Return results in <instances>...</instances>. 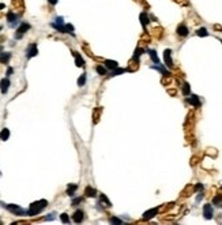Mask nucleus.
<instances>
[{
  "label": "nucleus",
  "mask_w": 222,
  "mask_h": 225,
  "mask_svg": "<svg viewBox=\"0 0 222 225\" xmlns=\"http://www.w3.org/2000/svg\"><path fill=\"white\" fill-rule=\"evenodd\" d=\"M48 205V200L45 199H41V200H37V202H33L30 205V207L27 209V213H26V216H37L38 213H41L46 207Z\"/></svg>",
  "instance_id": "f257e3e1"
},
{
  "label": "nucleus",
  "mask_w": 222,
  "mask_h": 225,
  "mask_svg": "<svg viewBox=\"0 0 222 225\" xmlns=\"http://www.w3.org/2000/svg\"><path fill=\"white\" fill-rule=\"evenodd\" d=\"M0 203H1V206L6 207L8 212H11L13 214H15V216H25L26 213H27V210L22 209V207L18 206V205H6V203H3V202H0Z\"/></svg>",
  "instance_id": "f03ea898"
},
{
  "label": "nucleus",
  "mask_w": 222,
  "mask_h": 225,
  "mask_svg": "<svg viewBox=\"0 0 222 225\" xmlns=\"http://www.w3.org/2000/svg\"><path fill=\"white\" fill-rule=\"evenodd\" d=\"M30 29V25L29 23H26V22H23V23H21V25L18 26V29H17V33H15V38L17 40H19V38H22V36L25 34L26 31Z\"/></svg>",
  "instance_id": "7ed1b4c3"
},
{
  "label": "nucleus",
  "mask_w": 222,
  "mask_h": 225,
  "mask_svg": "<svg viewBox=\"0 0 222 225\" xmlns=\"http://www.w3.org/2000/svg\"><path fill=\"white\" fill-rule=\"evenodd\" d=\"M7 22H8V25L11 26V27H15L19 22L18 15L15 13H13V11H8V14H7Z\"/></svg>",
  "instance_id": "20e7f679"
},
{
  "label": "nucleus",
  "mask_w": 222,
  "mask_h": 225,
  "mask_svg": "<svg viewBox=\"0 0 222 225\" xmlns=\"http://www.w3.org/2000/svg\"><path fill=\"white\" fill-rule=\"evenodd\" d=\"M37 53H38V48L36 44H30L27 46V49H26V57H27V59L37 56Z\"/></svg>",
  "instance_id": "39448f33"
},
{
  "label": "nucleus",
  "mask_w": 222,
  "mask_h": 225,
  "mask_svg": "<svg viewBox=\"0 0 222 225\" xmlns=\"http://www.w3.org/2000/svg\"><path fill=\"white\" fill-rule=\"evenodd\" d=\"M164 60H165V64L166 67H173V60H172V50L170 49H165L164 52Z\"/></svg>",
  "instance_id": "423d86ee"
},
{
  "label": "nucleus",
  "mask_w": 222,
  "mask_h": 225,
  "mask_svg": "<svg viewBox=\"0 0 222 225\" xmlns=\"http://www.w3.org/2000/svg\"><path fill=\"white\" fill-rule=\"evenodd\" d=\"M213 214H214V210H213V206L211 205H204L203 206V216H204V218H213Z\"/></svg>",
  "instance_id": "0eeeda50"
},
{
  "label": "nucleus",
  "mask_w": 222,
  "mask_h": 225,
  "mask_svg": "<svg viewBox=\"0 0 222 225\" xmlns=\"http://www.w3.org/2000/svg\"><path fill=\"white\" fill-rule=\"evenodd\" d=\"M8 89H10V79L8 78H3L0 81V92L3 94H6L8 92Z\"/></svg>",
  "instance_id": "6e6552de"
},
{
  "label": "nucleus",
  "mask_w": 222,
  "mask_h": 225,
  "mask_svg": "<svg viewBox=\"0 0 222 225\" xmlns=\"http://www.w3.org/2000/svg\"><path fill=\"white\" fill-rule=\"evenodd\" d=\"M83 217H85V213H83V210H76V212L72 214V221H74V222H76V224H79V222H82V221H83Z\"/></svg>",
  "instance_id": "1a4fd4ad"
},
{
  "label": "nucleus",
  "mask_w": 222,
  "mask_h": 225,
  "mask_svg": "<svg viewBox=\"0 0 222 225\" xmlns=\"http://www.w3.org/2000/svg\"><path fill=\"white\" fill-rule=\"evenodd\" d=\"M177 34H179L180 37H187L190 34V30H188V27L184 23H181V25L177 26Z\"/></svg>",
  "instance_id": "9d476101"
},
{
  "label": "nucleus",
  "mask_w": 222,
  "mask_h": 225,
  "mask_svg": "<svg viewBox=\"0 0 222 225\" xmlns=\"http://www.w3.org/2000/svg\"><path fill=\"white\" fill-rule=\"evenodd\" d=\"M187 101H188V104H191V105L195 106V108H199V106H200V100H199V97H197L196 94H192Z\"/></svg>",
  "instance_id": "9b49d317"
},
{
  "label": "nucleus",
  "mask_w": 222,
  "mask_h": 225,
  "mask_svg": "<svg viewBox=\"0 0 222 225\" xmlns=\"http://www.w3.org/2000/svg\"><path fill=\"white\" fill-rule=\"evenodd\" d=\"M160 212V209L158 207H155V209H151V210H147V212L143 214V220H150V218H153L157 213Z\"/></svg>",
  "instance_id": "f8f14e48"
},
{
  "label": "nucleus",
  "mask_w": 222,
  "mask_h": 225,
  "mask_svg": "<svg viewBox=\"0 0 222 225\" xmlns=\"http://www.w3.org/2000/svg\"><path fill=\"white\" fill-rule=\"evenodd\" d=\"M11 59V53L10 52H0V63L3 64H7Z\"/></svg>",
  "instance_id": "ddd939ff"
},
{
  "label": "nucleus",
  "mask_w": 222,
  "mask_h": 225,
  "mask_svg": "<svg viewBox=\"0 0 222 225\" xmlns=\"http://www.w3.org/2000/svg\"><path fill=\"white\" fill-rule=\"evenodd\" d=\"M72 55L75 56V64H76V67H83V64H85L83 57L80 56L78 52H72Z\"/></svg>",
  "instance_id": "4468645a"
},
{
  "label": "nucleus",
  "mask_w": 222,
  "mask_h": 225,
  "mask_svg": "<svg viewBox=\"0 0 222 225\" xmlns=\"http://www.w3.org/2000/svg\"><path fill=\"white\" fill-rule=\"evenodd\" d=\"M85 194H86V196H89V198H93V196L97 195V191H95V188H93L91 186H87V187L85 188Z\"/></svg>",
  "instance_id": "2eb2a0df"
},
{
  "label": "nucleus",
  "mask_w": 222,
  "mask_h": 225,
  "mask_svg": "<svg viewBox=\"0 0 222 225\" xmlns=\"http://www.w3.org/2000/svg\"><path fill=\"white\" fill-rule=\"evenodd\" d=\"M147 53L150 55L151 60H153L155 64H160V59H158V56H157V52H155L154 49H147Z\"/></svg>",
  "instance_id": "dca6fc26"
},
{
  "label": "nucleus",
  "mask_w": 222,
  "mask_h": 225,
  "mask_svg": "<svg viewBox=\"0 0 222 225\" xmlns=\"http://www.w3.org/2000/svg\"><path fill=\"white\" fill-rule=\"evenodd\" d=\"M78 190V186L76 184H68L67 187V195H70V196H74L75 195V191Z\"/></svg>",
  "instance_id": "f3484780"
},
{
  "label": "nucleus",
  "mask_w": 222,
  "mask_h": 225,
  "mask_svg": "<svg viewBox=\"0 0 222 225\" xmlns=\"http://www.w3.org/2000/svg\"><path fill=\"white\" fill-rule=\"evenodd\" d=\"M105 67L109 70H115L117 68V62H113V60H105Z\"/></svg>",
  "instance_id": "a211bd4d"
},
{
  "label": "nucleus",
  "mask_w": 222,
  "mask_h": 225,
  "mask_svg": "<svg viewBox=\"0 0 222 225\" xmlns=\"http://www.w3.org/2000/svg\"><path fill=\"white\" fill-rule=\"evenodd\" d=\"M8 138H10V130L8 128H3L1 132H0V139L1 141H7Z\"/></svg>",
  "instance_id": "6ab92c4d"
},
{
  "label": "nucleus",
  "mask_w": 222,
  "mask_h": 225,
  "mask_svg": "<svg viewBox=\"0 0 222 225\" xmlns=\"http://www.w3.org/2000/svg\"><path fill=\"white\" fill-rule=\"evenodd\" d=\"M196 34L199 37H207V36H209V31H207L206 27H199L196 30Z\"/></svg>",
  "instance_id": "aec40b11"
},
{
  "label": "nucleus",
  "mask_w": 222,
  "mask_h": 225,
  "mask_svg": "<svg viewBox=\"0 0 222 225\" xmlns=\"http://www.w3.org/2000/svg\"><path fill=\"white\" fill-rule=\"evenodd\" d=\"M140 22H142L143 27H146V25L148 23V17H147V14H146V13L140 14Z\"/></svg>",
  "instance_id": "412c9836"
},
{
  "label": "nucleus",
  "mask_w": 222,
  "mask_h": 225,
  "mask_svg": "<svg viewBox=\"0 0 222 225\" xmlns=\"http://www.w3.org/2000/svg\"><path fill=\"white\" fill-rule=\"evenodd\" d=\"M153 68L154 70H158V71H161L164 75H169V71H168L166 68H164L162 66H160V64H155V66H153Z\"/></svg>",
  "instance_id": "4be33fe9"
},
{
  "label": "nucleus",
  "mask_w": 222,
  "mask_h": 225,
  "mask_svg": "<svg viewBox=\"0 0 222 225\" xmlns=\"http://www.w3.org/2000/svg\"><path fill=\"white\" fill-rule=\"evenodd\" d=\"M127 70L125 68H115V70H112V76H115V75H120V74H123V72H125Z\"/></svg>",
  "instance_id": "5701e85b"
},
{
  "label": "nucleus",
  "mask_w": 222,
  "mask_h": 225,
  "mask_svg": "<svg viewBox=\"0 0 222 225\" xmlns=\"http://www.w3.org/2000/svg\"><path fill=\"white\" fill-rule=\"evenodd\" d=\"M86 83V74H82L78 79V86H83Z\"/></svg>",
  "instance_id": "b1692460"
},
{
  "label": "nucleus",
  "mask_w": 222,
  "mask_h": 225,
  "mask_svg": "<svg viewBox=\"0 0 222 225\" xmlns=\"http://www.w3.org/2000/svg\"><path fill=\"white\" fill-rule=\"evenodd\" d=\"M183 94L184 96H190V85L185 82V83H183Z\"/></svg>",
  "instance_id": "393cba45"
},
{
  "label": "nucleus",
  "mask_w": 222,
  "mask_h": 225,
  "mask_svg": "<svg viewBox=\"0 0 222 225\" xmlns=\"http://www.w3.org/2000/svg\"><path fill=\"white\" fill-rule=\"evenodd\" d=\"M97 72H98L99 75H105V74H108V71H106V68H105V67H102V66H97Z\"/></svg>",
  "instance_id": "a878e982"
},
{
  "label": "nucleus",
  "mask_w": 222,
  "mask_h": 225,
  "mask_svg": "<svg viewBox=\"0 0 222 225\" xmlns=\"http://www.w3.org/2000/svg\"><path fill=\"white\" fill-rule=\"evenodd\" d=\"M221 202H222V196H221V195H217L215 198L213 199V203H214L215 206H218V205H221Z\"/></svg>",
  "instance_id": "bb28decb"
},
{
  "label": "nucleus",
  "mask_w": 222,
  "mask_h": 225,
  "mask_svg": "<svg viewBox=\"0 0 222 225\" xmlns=\"http://www.w3.org/2000/svg\"><path fill=\"white\" fill-rule=\"evenodd\" d=\"M143 53V49L142 48H136L135 50V55H134V60H136V59H139V56Z\"/></svg>",
  "instance_id": "cd10ccee"
},
{
  "label": "nucleus",
  "mask_w": 222,
  "mask_h": 225,
  "mask_svg": "<svg viewBox=\"0 0 222 225\" xmlns=\"http://www.w3.org/2000/svg\"><path fill=\"white\" fill-rule=\"evenodd\" d=\"M99 199H101V202L106 203V206H108V207H111V206H112V203L109 202V200H108V198H106L105 195H101V196H99Z\"/></svg>",
  "instance_id": "c85d7f7f"
},
{
  "label": "nucleus",
  "mask_w": 222,
  "mask_h": 225,
  "mask_svg": "<svg viewBox=\"0 0 222 225\" xmlns=\"http://www.w3.org/2000/svg\"><path fill=\"white\" fill-rule=\"evenodd\" d=\"M60 220H62L64 224H67V222H70V217H68V214H66V213H63L62 216H60Z\"/></svg>",
  "instance_id": "c756f323"
},
{
  "label": "nucleus",
  "mask_w": 222,
  "mask_h": 225,
  "mask_svg": "<svg viewBox=\"0 0 222 225\" xmlns=\"http://www.w3.org/2000/svg\"><path fill=\"white\" fill-rule=\"evenodd\" d=\"M66 31L72 34V33H74V26L71 25V23H67V25H66Z\"/></svg>",
  "instance_id": "7c9ffc66"
},
{
  "label": "nucleus",
  "mask_w": 222,
  "mask_h": 225,
  "mask_svg": "<svg viewBox=\"0 0 222 225\" xmlns=\"http://www.w3.org/2000/svg\"><path fill=\"white\" fill-rule=\"evenodd\" d=\"M111 222H112V224H123V221H121V220H119V218H116V217H112Z\"/></svg>",
  "instance_id": "2f4dec72"
},
{
  "label": "nucleus",
  "mask_w": 222,
  "mask_h": 225,
  "mask_svg": "<svg viewBox=\"0 0 222 225\" xmlns=\"http://www.w3.org/2000/svg\"><path fill=\"white\" fill-rule=\"evenodd\" d=\"M83 200V198H75V199H72V206H76L78 203H80Z\"/></svg>",
  "instance_id": "473e14b6"
},
{
  "label": "nucleus",
  "mask_w": 222,
  "mask_h": 225,
  "mask_svg": "<svg viewBox=\"0 0 222 225\" xmlns=\"http://www.w3.org/2000/svg\"><path fill=\"white\" fill-rule=\"evenodd\" d=\"M203 188H204V186L202 184V183H197L196 186H195V190H196V191H202Z\"/></svg>",
  "instance_id": "72a5a7b5"
},
{
  "label": "nucleus",
  "mask_w": 222,
  "mask_h": 225,
  "mask_svg": "<svg viewBox=\"0 0 222 225\" xmlns=\"http://www.w3.org/2000/svg\"><path fill=\"white\" fill-rule=\"evenodd\" d=\"M53 218H55V213H50V214H48V216L45 217L46 221H48V220H53Z\"/></svg>",
  "instance_id": "f704fd0d"
},
{
  "label": "nucleus",
  "mask_w": 222,
  "mask_h": 225,
  "mask_svg": "<svg viewBox=\"0 0 222 225\" xmlns=\"http://www.w3.org/2000/svg\"><path fill=\"white\" fill-rule=\"evenodd\" d=\"M13 72H14V70L11 68V67H8V68H7V75H13Z\"/></svg>",
  "instance_id": "c9c22d12"
},
{
  "label": "nucleus",
  "mask_w": 222,
  "mask_h": 225,
  "mask_svg": "<svg viewBox=\"0 0 222 225\" xmlns=\"http://www.w3.org/2000/svg\"><path fill=\"white\" fill-rule=\"evenodd\" d=\"M48 1H49V4H52V6H56L59 0H48Z\"/></svg>",
  "instance_id": "e433bc0d"
},
{
  "label": "nucleus",
  "mask_w": 222,
  "mask_h": 225,
  "mask_svg": "<svg viewBox=\"0 0 222 225\" xmlns=\"http://www.w3.org/2000/svg\"><path fill=\"white\" fill-rule=\"evenodd\" d=\"M3 8H6V6H4L3 3H0V10H3Z\"/></svg>",
  "instance_id": "4c0bfd02"
},
{
  "label": "nucleus",
  "mask_w": 222,
  "mask_h": 225,
  "mask_svg": "<svg viewBox=\"0 0 222 225\" xmlns=\"http://www.w3.org/2000/svg\"><path fill=\"white\" fill-rule=\"evenodd\" d=\"M0 30H1V26H0Z\"/></svg>",
  "instance_id": "58836bf2"
}]
</instances>
